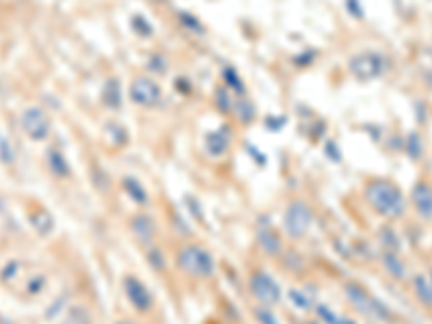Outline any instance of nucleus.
<instances>
[{"label":"nucleus","mask_w":432,"mask_h":324,"mask_svg":"<svg viewBox=\"0 0 432 324\" xmlns=\"http://www.w3.org/2000/svg\"><path fill=\"white\" fill-rule=\"evenodd\" d=\"M365 204L376 212V216L387 220H398L407 214V194L395 182L387 177H372L363 186Z\"/></svg>","instance_id":"1"},{"label":"nucleus","mask_w":432,"mask_h":324,"mask_svg":"<svg viewBox=\"0 0 432 324\" xmlns=\"http://www.w3.org/2000/svg\"><path fill=\"white\" fill-rule=\"evenodd\" d=\"M173 266L179 275L193 281H210L219 273V259L201 242L186 240L173 253Z\"/></svg>","instance_id":"2"},{"label":"nucleus","mask_w":432,"mask_h":324,"mask_svg":"<svg viewBox=\"0 0 432 324\" xmlns=\"http://www.w3.org/2000/svg\"><path fill=\"white\" fill-rule=\"evenodd\" d=\"M342 294H344L346 303L363 318H369L372 322H391L393 320L391 309L359 281H346L342 285Z\"/></svg>","instance_id":"3"},{"label":"nucleus","mask_w":432,"mask_h":324,"mask_svg":"<svg viewBox=\"0 0 432 324\" xmlns=\"http://www.w3.org/2000/svg\"><path fill=\"white\" fill-rule=\"evenodd\" d=\"M246 292L253 299V305H264V307H279L286 301V289L281 281L277 279L270 270L255 266L246 275Z\"/></svg>","instance_id":"4"},{"label":"nucleus","mask_w":432,"mask_h":324,"mask_svg":"<svg viewBox=\"0 0 432 324\" xmlns=\"http://www.w3.org/2000/svg\"><path fill=\"white\" fill-rule=\"evenodd\" d=\"M316 220V212L312 208V204L303 199V197H294L286 204L284 214H281V232L288 240L292 242H300L310 236L312 227Z\"/></svg>","instance_id":"5"},{"label":"nucleus","mask_w":432,"mask_h":324,"mask_svg":"<svg viewBox=\"0 0 432 324\" xmlns=\"http://www.w3.org/2000/svg\"><path fill=\"white\" fill-rule=\"evenodd\" d=\"M121 292L123 299L130 305V309L139 316H151L156 309V294L151 287L134 273H126L121 279Z\"/></svg>","instance_id":"6"},{"label":"nucleus","mask_w":432,"mask_h":324,"mask_svg":"<svg viewBox=\"0 0 432 324\" xmlns=\"http://www.w3.org/2000/svg\"><path fill=\"white\" fill-rule=\"evenodd\" d=\"M387 70H389V58H387V54H383L379 50H361L348 58L350 76L361 80V82L376 80V78L385 76Z\"/></svg>","instance_id":"7"},{"label":"nucleus","mask_w":432,"mask_h":324,"mask_svg":"<svg viewBox=\"0 0 432 324\" xmlns=\"http://www.w3.org/2000/svg\"><path fill=\"white\" fill-rule=\"evenodd\" d=\"M255 247L266 259H281L288 249L284 232L279 227H274L266 216H260L255 223Z\"/></svg>","instance_id":"8"},{"label":"nucleus","mask_w":432,"mask_h":324,"mask_svg":"<svg viewBox=\"0 0 432 324\" xmlns=\"http://www.w3.org/2000/svg\"><path fill=\"white\" fill-rule=\"evenodd\" d=\"M22 135L33 143H46L52 135V119L42 106H26L18 117Z\"/></svg>","instance_id":"9"},{"label":"nucleus","mask_w":432,"mask_h":324,"mask_svg":"<svg viewBox=\"0 0 432 324\" xmlns=\"http://www.w3.org/2000/svg\"><path fill=\"white\" fill-rule=\"evenodd\" d=\"M128 95H130V102L139 108H158L165 100V91L160 87V82L151 76H136L132 82H130V89H128Z\"/></svg>","instance_id":"10"},{"label":"nucleus","mask_w":432,"mask_h":324,"mask_svg":"<svg viewBox=\"0 0 432 324\" xmlns=\"http://www.w3.org/2000/svg\"><path fill=\"white\" fill-rule=\"evenodd\" d=\"M128 230L139 247H149L160 240V223L149 210H136L128 218Z\"/></svg>","instance_id":"11"},{"label":"nucleus","mask_w":432,"mask_h":324,"mask_svg":"<svg viewBox=\"0 0 432 324\" xmlns=\"http://www.w3.org/2000/svg\"><path fill=\"white\" fill-rule=\"evenodd\" d=\"M119 184H121L123 194H126V199H128L130 204H134L139 210H147V208L151 206V201H153V199H151V192H149V188L143 184L141 177H136V175H132V173H126V175H121Z\"/></svg>","instance_id":"12"},{"label":"nucleus","mask_w":432,"mask_h":324,"mask_svg":"<svg viewBox=\"0 0 432 324\" xmlns=\"http://www.w3.org/2000/svg\"><path fill=\"white\" fill-rule=\"evenodd\" d=\"M409 201L421 220H432V184L430 182L426 180L415 182V186L409 192Z\"/></svg>","instance_id":"13"},{"label":"nucleus","mask_w":432,"mask_h":324,"mask_svg":"<svg viewBox=\"0 0 432 324\" xmlns=\"http://www.w3.org/2000/svg\"><path fill=\"white\" fill-rule=\"evenodd\" d=\"M44 160H46V169L50 171L52 177H56V180H70L74 175L72 162L68 160L65 151L61 149V147L48 145L46 154H44Z\"/></svg>","instance_id":"14"},{"label":"nucleus","mask_w":432,"mask_h":324,"mask_svg":"<svg viewBox=\"0 0 432 324\" xmlns=\"http://www.w3.org/2000/svg\"><path fill=\"white\" fill-rule=\"evenodd\" d=\"M231 132L227 130V125L214 130V132H210L203 141V149L208 151L210 158H223L229 149H231Z\"/></svg>","instance_id":"15"},{"label":"nucleus","mask_w":432,"mask_h":324,"mask_svg":"<svg viewBox=\"0 0 432 324\" xmlns=\"http://www.w3.org/2000/svg\"><path fill=\"white\" fill-rule=\"evenodd\" d=\"M286 303H288L292 309H296L298 313H305V316H307V313H314V309H316V305H318V299H316L307 287L294 285V287H290V289L286 292Z\"/></svg>","instance_id":"16"},{"label":"nucleus","mask_w":432,"mask_h":324,"mask_svg":"<svg viewBox=\"0 0 432 324\" xmlns=\"http://www.w3.org/2000/svg\"><path fill=\"white\" fill-rule=\"evenodd\" d=\"M381 264H383L385 273H387L391 279H398V281L409 279V266H407V262H405V257L400 255V251H387V249H383V251H381Z\"/></svg>","instance_id":"17"},{"label":"nucleus","mask_w":432,"mask_h":324,"mask_svg":"<svg viewBox=\"0 0 432 324\" xmlns=\"http://www.w3.org/2000/svg\"><path fill=\"white\" fill-rule=\"evenodd\" d=\"M28 225L33 227V232L37 236H50L54 230H56V220L54 216L50 214V210L42 208V206H35L33 210H28Z\"/></svg>","instance_id":"18"},{"label":"nucleus","mask_w":432,"mask_h":324,"mask_svg":"<svg viewBox=\"0 0 432 324\" xmlns=\"http://www.w3.org/2000/svg\"><path fill=\"white\" fill-rule=\"evenodd\" d=\"M102 104L108 111H121L123 106V89L119 78H108L102 87Z\"/></svg>","instance_id":"19"},{"label":"nucleus","mask_w":432,"mask_h":324,"mask_svg":"<svg viewBox=\"0 0 432 324\" xmlns=\"http://www.w3.org/2000/svg\"><path fill=\"white\" fill-rule=\"evenodd\" d=\"M143 257H145L147 266H149L153 273L163 275V273L169 270V259H167V255H165V251L160 249L158 242H156V244H149V247H143Z\"/></svg>","instance_id":"20"},{"label":"nucleus","mask_w":432,"mask_h":324,"mask_svg":"<svg viewBox=\"0 0 432 324\" xmlns=\"http://www.w3.org/2000/svg\"><path fill=\"white\" fill-rule=\"evenodd\" d=\"M413 294L419 301L421 307L432 309V283L426 275H415L413 277Z\"/></svg>","instance_id":"21"},{"label":"nucleus","mask_w":432,"mask_h":324,"mask_svg":"<svg viewBox=\"0 0 432 324\" xmlns=\"http://www.w3.org/2000/svg\"><path fill=\"white\" fill-rule=\"evenodd\" d=\"M58 324H94V313H91L87 305L76 303V305H70L68 313L61 318Z\"/></svg>","instance_id":"22"},{"label":"nucleus","mask_w":432,"mask_h":324,"mask_svg":"<svg viewBox=\"0 0 432 324\" xmlns=\"http://www.w3.org/2000/svg\"><path fill=\"white\" fill-rule=\"evenodd\" d=\"M70 292H63V294H58L48 307H46V322H56V320H61L63 318L65 313H68V309H70Z\"/></svg>","instance_id":"23"},{"label":"nucleus","mask_w":432,"mask_h":324,"mask_svg":"<svg viewBox=\"0 0 432 324\" xmlns=\"http://www.w3.org/2000/svg\"><path fill=\"white\" fill-rule=\"evenodd\" d=\"M46 287H48V277L44 273H35L24 281V294L30 299H37L44 294Z\"/></svg>","instance_id":"24"},{"label":"nucleus","mask_w":432,"mask_h":324,"mask_svg":"<svg viewBox=\"0 0 432 324\" xmlns=\"http://www.w3.org/2000/svg\"><path fill=\"white\" fill-rule=\"evenodd\" d=\"M314 316L322 322V324H344V313H339L335 307H331L329 303H322L318 301L316 309H314Z\"/></svg>","instance_id":"25"},{"label":"nucleus","mask_w":432,"mask_h":324,"mask_svg":"<svg viewBox=\"0 0 432 324\" xmlns=\"http://www.w3.org/2000/svg\"><path fill=\"white\" fill-rule=\"evenodd\" d=\"M22 273H24V262H22V259H9V262H5L3 268H0V283H3V285L15 283Z\"/></svg>","instance_id":"26"},{"label":"nucleus","mask_w":432,"mask_h":324,"mask_svg":"<svg viewBox=\"0 0 432 324\" xmlns=\"http://www.w3.org/2000/svg\"><path fill=\"white\" fill-rule=\"evenodd\" d=\"M251 311H253V320H255L258 324H284V322H281V318L277 316L274 307L253 305V307H251Z\"/></svg>","instance_id":"27"},{"label":"nucleus","mask_w":432,"mask_h":324,"mask_svg":"<svg viewBox=\"0 0 432 324\" xmlns=\"http://www.w3.org/2000/svg\"><path fill=\"white\" fill-rule=\"evenodd\" d=\"M379 240H381V249H387V251H400V247H402V240H400L393 227H383L379 232Z\"/></svg>","instance_id":"28"},{"label":"nucleus","mask_w":432,"mask_h":324,"mask_svg":"<svg viewBox=\"0 0 432 324\" xmlns=\"http://www.w3.org/2000/svg\"><path fill=\"white\" fill-rule=\"evenodd\" d=\"M223 78H225V89H229L236 97H244V82H242V78L238 76V72L234 70V68H227V70H223Z\"/></svg>","instance_id":"29"},{"label":"nucleus","mask_w":432,"mask_h":324,"mask_svg":"<svg viewBox=\"0 0 432 324\" xmlns=\"http://www.w3.org/2000/svg\"><path fill=\"white\" fill-rule=\"evenodd\" d=\"M171 225H173V232L182 238H191V225L186 223L182 212H171Z\"/></svg>","instance_id":"30"},{"label":"nucleus","mask_w":432,"mask_h":324,"mask_svg":"<svg viewBox=\"0 0 432 324\" xmlns=\"http://www.w3.org/2000/svg\"><path fill=\"white\" fill-rule=\"evenodd\" d=\"M0 162L7 165V167L15 162V149H13L11 141L7 137H3V135H0Z\"/></svg>","instance_id":"31"},{"label":"nucleus","mask_w":432,"mask_h":324,"mask_svg":"<svg viewBox=\"0 0 432 324\" xmlns=\"http://www.w3.org/2000/svg\"><path fill=\"white\" fill-rule=\"evenodd\" d=\"M424 141H421V137L417 135V132H411L409 137H407V143H405V149H407V154L413 158V160H417L419 156H421V151H424V145H421Z\"/></svg>","instance_id":"32"},{"label":"nucleus","mask_w":432,"mask_h":324,"mask_svg":"<svg viewBox=\"0 0 432 324\" xmlns=\"http://www.w3.org/2000/svg\"><path fill=\"white\" fill-rule=\"evenodd\" d=\"M186 210H189V212H193V216H195V218H203V210H201V206L197 204V199H195V197H191V194L186 197Z\"/></svg>","instance_id":"33"},{"label":"nucleus","mask_w":432,"mask_h":324,"mask_svg":"<svg viewBox=\"0 0 432 324\" xmlns=\"http://www.w3.org/2000/svg\"><path fill=\"white\" fill-rule=\"evenodd\" d=\"M346 7H348V11H350V15H352V18H357V20H361V18H363L361 0H346Z\"/></svg>","instance_id":"34"},{"label":"nucleus","mask_w":432,"mask_h":324,"mask_svg":"<svg viewBox=\"0 0 432 324\" xmlns=\"http://www.w3.org/2000/svg\"><path fill=\"white\" fill-rule=\"evenodd\" d=\"M298 324H322V322H320L318 318H303Z\"/></svg>","instance_id":"35"},{"label":"nucleus","mask_w":432,"mask_h":324,"mask_svg":"<svg viewBox=\"0 0 432 324\" xmlns=\"http://www.w3.org/2000/svg\"><path fill=\"white\" fill-rule=\"evenodd\" d=\"M424 78H426V82L432 87V70H426V72H424Z\"/></svg>","instance_id":"36"},{"label":"nucleus","mask_w":432,"mask_h":324,"mask_svg":"<svg viewBox=\"0 0 432 324\" xmlns=\"http://www.w3.org/2000/svg\"><path fill=\"white\" fill-rule=\"evenodd\" d=\"M344 324H361V322H359L357 318H350V316H346V318H344Z\"/></svg>","instance_id":"37"},{"label":"nucleus","mask_w":432,"mask_h":324,"mask_svg":"<svg viewBox=\"0 0 432 324\" xmlns=\"http://www.w3.org/2000/svg\"><path fill=\"white\" fill-rule=\"evenodd\" d=\"M115 324H136L134 320H130V318H121V320H117Z\"/></svg>","instance_id":"38"},{"label":"nucleus","mask_w":432,"mask_h":324,"mask_svg":"<svg viewBox=\"0 0 432 324\" xmlns=\"http://www.w3.org/2000/svg\"><path fill=\"white\" fill-rule=\"evenodd\" d=\"M428 279H430V283H432V268H430V275H428Z\"/></svg>","instance_id":"39"}]
</instances>
